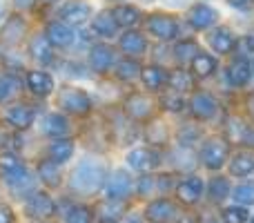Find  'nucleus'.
<instances>
[{
  "mask_svg": "<svg viewBox=\"0 0 254 223\" xmlns=\"http://www.w3.org/2000/svg\"><path fill=\"white\" fill-rule=\"evenodd\" d=\"M29 52H31V58L38 63H52L54 61V52H52V43H49L45 36H34L29 43Z\"/></svg>",
  "mask_w": 254,
  "mask_h": 223,
  "instance_id": "nucleus-25",
  "label": "nucleus"
},
{
  "mask_svg": "<svg viewBox=\"0 0 254 223\" xmlns=\"http://www.w3.org/2000/svg\"><path fill=\"white\" fill-rule=\"evenodd\" d=\"M27 87L36 96H49L54 92V78L47 72H29L27 74Z\"/></svg>",
  "mask_w": 254,
  "mask_h": 223,
  "instance_id": "nucleus-15",
  "label": "nucleus"
},
{
  "mask_svg": "<svg viewBox=\"0 0 254 223\" xmlns=\"http://www.w3.org/2000/svg\"><path fill=\"white\" fill-rule=\"evenodd\" d=\"M125 110L134 121H145L152 114V101L147 96H143V94H134V96L127 98Z\"/></svg>",
  "mask_w": 254,
  "mask_h": 223,
  "instance_id": "nucleus-17",
  "label": "nucleus"
},
{
  "mask_svg": "<svg viewBox=\"0 0 254 223\" xmlns=\"http://www.w3.org/2000/svg\"><path fill=\"white\" fill-rule=\"evenodd\" d=\"M134 190V181L129 179L125 170H116L110 179L105 181V197L110 201H125Z\"/></svg>",
  "mask_w": 254,
  "mask_h": 223,
  "instance_id": "nucleus-5",
  "label": "nucleus"
},
{
  "mask_svg": "<svg viewBox=\"0 0 254 223\" xmlns=\"http://www.w3.org/2000/svg\"><path fill=\"white\" fill-rule=\"evenodd\" d=\"M234 9H241V11H248V9L254 7V0H228Z\"/></svg>",
  "mask_w": 254,
  "mask_h": 223,
  "instance_id": "nucleus-45",
  "label": "nucleus"
},
{
  "mask_svg": "<svg viewBox=\"0 0 254 223\" xmlns=\"http://www.w3.org/2000/svg\"><path fill=\"white\" fill-rule=\"evenodd\" d=\"M0 176L7 181L9 188H25L29 185V172L20 163V158L9 152L0 154Z\"/></svg>",
  "mask_w": 254,
  "mask_h": 223,
  "instance_id": "nucleus-2",
  "label": "nucleus"
},
{
  "mask_svg": "<svg viewBox=\"0 0 254 223\" xmlns=\"http://www.w3.org/2000/svg\"><path fill=\"white\" fill-rule=\"evenodd\" d=\"M145 217L152 223H170L179 217V208H176L170 199H156V201H152L147 206Z\"/></svg>",
  "mask_w": 254,
  "mask_h": 223,
  "instance_id": "nucleus-7",
  "label": "nucleus"
},
{
  "mask_svg": "<svg viewBox=\"0 0 254 223\" xmlns=\"http://www.w3.org/2000/svg\"><path fill=\"white\" fill-rule=\"evenodd\" d=\"M112 70H114L116 78H121V80H134L136 76H140V67L134 58H125L121 63H114Z\"/></svg>",
  "mask_w": 254,
  "mask_h": 223,
  "instance_id": "nucleus-34",
  "label": "nucleus"
},
{
  "mask_svg": "<svg viewBox=\"0 0 254 223\" xmlns=\"http://www.w3.org/2000/svg\"><path fill=\"white\" fill-rule=\"evenodd\" d=\"M167 2H172V4H181L183 0H167Z\"/></svg>",
  "mask_w": 254,
  "mask_h": 223,
  "instance_id": "nucleus-50",
  "label": "nucleus"
},
{
  "mask_svg": "<svg viewBox=\"0 0 254 223\" xmlns=\"http://www.w3.org/2000/svg\"><path fill=\"white\" fill-rule=\"evenodd\" d=\"M216 20H219L216 9H212L210 4H205V2L194 4V7L188 11V22L194 27V29H198V31L210 29L212 25H216Z\"/></svg>",
  "mask_w": 254,
  "mask_h": 223,
  "instance_id": "nucleus-6",
  "label": "nucleus"
},
{
  "mask_svg": "<svg viewBox=\"0 0 254 223\" xmlns=\"http://www.w3.org/2000/svg\"><path fill=\"white\" fill-rule=\"evenodd\" d=\"M38 176L40 181H43L45 185H49V188H56L58 183H61V165L54 161H43L38 167Z\"/></svg>",
  "mask_w": 254,
  "mask_h": 223,
  "instance_id": "nucleus-31",
  "label": "nucleus"
},
{
  "mask_svg": "<svg viewBox=\"0 0 254 223\" xmlns=\"http://www.w3.org/2000/svg\"><path fill=\"white\" fill-rule=\"evenodd\" d=\"M25 20H22L20 16H9V22L7 27L2 29V34H0V38L4 40V43H18V40H22V36H25Z\"/></svg>",
  "mask_w": 254,
  "mask_h": 223,
  "instance_id": "nucleus-28",
  "label": "nucleus"
},
{
  "mask_svg": "<svg viewBox=\"0 0 254 223\" xmlns=\"http://www.w3.org/2000/svg\"><path fill=\"white\" fill-rule=\"evenodd\" d=\"M254 172V152H239L230 161V174L232 176H250Z\"/></svg>",
  "mask_w": 254,
  "mask_h": 223,
  "instance_id": "nucleus-24",
  "label": "nucleus"
},
{
  "mask_svg": "<svg viewBox=\"0 0 254 223\" xmlns=\"http://www.w3.org/2000/svg\"><path fill=\"white\" fill-rule=\"evenodd\" d=\"M174 52H176V56H179L181 61H192V58L198 54V47H196L194 40H183V43L176 45Z\"/></svg>",
  "mask_w": 254,
  "mask_h": 223,
  "instance_id": "nucleus-39",
  "label": "nucleus"
},
{
  "mask_svg": "<svg viewBox=\"0 0 254 223\" xmlns=\"http://www.w3.org/2000/svg\"><path fill=\"white\" fill-rule=\"evenodd\" d=\"M234 47L239 49V54H241V58H246V56H252L254 54V36L252 34H248V36H241V40H239Z\"/></svg>",
  "mask_w": 254,
  "mask_h": 223,
  "instance_id": "nucleus-41",
  "label": "nucleus"
},
{
  "mask_svg": "<svg viewBox=\"0 0 254 223\" xmlns=\"http://www.w3.org/2000/svg\"><path fill=\"white\" fill-rule=\"evenodd\" d=\"M147 29L158 40H174L179 36V25L170 16H152L147 20Z\"/></svg>",
  "mask_w": 254,
  "mask_h": 223,
  "instance_id": "nucleus-11",
  "label": "nucleus"
},
{
  "mask_svg": "<svg viewBox=\"0 0 254 223\" xmlns=\"http://www.w3.org/2000/svg\"><path fill=\"white\" fill-rule=\"evenodd\" d=\"M154 185H156V179H154V176H140L138 183H136V190H138L140 197H152Z\"/></svg>",
  "mask_w": 254,
  "mask_h": 223,
  "instance_id": "nucleus-42",
  "label": "nucleus"
},
{
  "mask_svg": "<svg viewBox=\"0 0 254 223\" xmlns=\"http://www.w3.org/2000/svg\"><path fill=\"white\" fill-rule=\"evenodd\" d=\"M250 74H252V67L248 65L246 58H237V61L228 67V80L232 87H243V85L250 80Z\"/></svg>",
  "mask_w": 254,
  "mask_h": 223,
  "instance_id": "nucleus-22",
  "label": "nucleus"
},
{
  "mask_svg": "<svg viewBox=\"0 0 254 223\" xmlns=\"http://www.w3.org/2000/svg\"><path fill=\"white\" fill-rule=\"evenodd\" d=\"M143 2H154V0H143Z\"/></svg>",
  "mask_w": 254,
  "mask_h": 223,
  "instance_id": "nucleus-52",
  "label": "nucleus"
},
{
  "mask_svg": "<svg viewBox=\"0 0 254 223\" xmlns=\"http://www.w3.org/2000/svg\"><path fill=\"white\" fill-rule=\"evenodd\" d=\"M140 78H143V85L152 92H158L161 87L167 85V72L158 65H149L145 70H140Z\"/></svg>",
  "mask_w": 254,
  "mask_h": 223,
  "instance_id": "nucleus-21",
  "label": "nucleus"
},
{
  "mask_svg": "<svg viewBox=\"0 0 254 223\" xmlns=\"http://www.w3.org/2000/svg\"><path fill=\"white\" fill-rule=\"evenodd\" d=\"M216 70V58L210 54H196L192 58V72L196 76H212Z\"/></svg>",
  "mask_w": 254,
  "mask_h": 223,
  "instance_id": "nucleus-33",
  "label": "nucleus"
},
{
  "mask_svg": "<svg viewBox=\"0 0 254 223\" xmlns=\"http://www.w3.org/2000/svg\"><path fill=\"white\" fill-rule=\"evenodd\" d=\"M179 223H201L196 215H181L179 217Z\"/></svg>",
  "mask_w": 254,
  "mask_h": 223,
  "instance_id": "nucleus-47",
  "label": "nucleus"
},
{
  "mask_svg": "<svg viewBox=\"0 0 254 223\" xmlns=\"http://www.w3.org/2000/svg\"><path fill=\"white\" fill-rule=\"evenodd\" d=\"M105 183V165L96 158H85L71 172L69 185L78 194H94Z\"/></svg>",
  "mask_w": 254,
  "mask_h": 223,
  "instance_id": "nucleus-1",
  "label": "nucleus"
},
{
  "mask_svg": "<svg viewBox=\"0 0 254 223\" xmlns=\"http://www.w3.org/2000/svg\"><path fill=\"white\" fill-rule=\"evenodd\" d=\"M116 63V56H114V49L110 47V45H94L92 52H89V65H92L94 72H98V74H105V72H110L112 67H114Z\"/></svg>",
  "mask_w": 254,
  "mask_h": 223,
  "instance_id": "nucleus-12",
  "label": "nucleus"
},
{
  "mask_svg": "<svg viewBox=\"0 0 254 223\" xmlns=\"http://www.w3.org/2000/svg\"><path fill=\"white\" fill-rule=\"evenodd\" d=\"M38 223H45V221H38Z\"/></svg>",
  "mask_w": 254,
  "mask_h": 223,
  "instance_id": "nucleus-55",
  "label": "nucleus"
},
{
  "mask_svg": "<svg viewBox=\"0 0 254 223\" xmlns=\"http://www.w3.org/2000/svg\"><path fill=\"white\" fill-rule=\"evenodd\" d=\"M250 219V212L246 206H228L221 210V221L223 223H248Z\"/></svg>",
  "mask_w": 254,
  "mask_h": 223,
  "instance_id": "nucleus-35",
  "label": "nucleus"
},
{
  "mask_svg": "<svg viewBox=\"0 0 254 223\" xmlns=\"http://www.w3.org/2000/svg\"><path fill=\"white\" fill-rule=\"evenodd\" d=\"M13 4L20 9H31L36 4V0H13Z\"/></svg>",
  "mask_w": 254,
  "mask_h": 223,
  "instance_id": "nucleus-46",
  "label": "nucleus"
},
{
  "mask_svg": "<svg viewBox=\"0 0 254 223\" xmlns=\"http://www.w3.org/2000/svg\"><path fill=\"white\" fill-rule=\"evenodd\" d=\"M248 223H254V215L250 217V219H248Z\"/></svg>",
  "mask_w": 254,
  "mask_h": 223,
  "instance_id": "nucleus-51",
  "label": "nucleus"
},
{
  "mask_svg": "<svg viewBox=\"0 0 254 223\" xmlns=\"http://www.w3.org/2000/svg\"><path fill=\"white\" fill-rule=\"evenodd\" d=\"M167 85H170L172 92H179V94H185L192 89V76L183 70H176L172 74H167Z\"/></svg>",
  "mask_w": 254,
  "mask_h": 223,
  "instance_id": "nucleus-32",
  "label": "nucleus"
},
{
  "mask_svg": "<svg viewBox=\"0 0 254 223\" xmlns=\"http://www.w3.org/2000/svg\"><path fill=\"white\" fill-rule=\"evenodd\" d=\"M163 107H165L167 112H183V107H185V98H183V94H179V92H170V94H165L163 96Z\"/></svg>",
  "mask_w": 254,
  "mask_h": 223,
  "instance_id": "nucleus-38",
  "label": "nucleus"
},
{
  "mask_svg": "<svg viewBox=\"0 0 254 223\" xmlns=\"http://www.w3.org/2000/svg\"><path fill=\"white\" fill-rule=\"evenodd\" d=\"M4 118H7V123L13 125L16 130H27V127L34 123V110L27 105H13L7 110Z\"/></svg>",
  "mask_w": 254,
  "mask_h": 223,
  "instance_id": "nucleus-20",
  "label": "nucleus"
},
{
  "mask_svg": "<svg viewBox=\"0 0 254 223\" xmlns=\"http://www.w3.org/2000/svg\"><path fill=\"white\" fill-rule=\"evenodd\" d=\"M13 92V80L11 78H0V101L9 98Z\"/></svg>",
  "mask_w": 254,
  "mask_h": 223,
  "instance_id": "nucleus-43",
  "label": "nucleus"
},
{
  "mask_svg": "<svg viewBox=\"0 0 254 223\" xmlns=\"http://www.w3.org/2000/svg\"><path fill=\"white\" fill-rule=\"evenodd\" d=\"M25 215L31 219H47L54 215V201L49 194L45 192H34L29 197V201L25 203Z\"/></svg>",
  "mask_w": 254,
  "mask_h": 223,
  "instance_id": "nucleus-9",
  "label": "nucleus"
},
{
  "mask_svg": "<svg viewBox=\"0 0 254 223\" xmlns=\"http://www.w3.org/2000/svg\"><path fill=\"white\" fill-rule=\"evenodd\" d=\"M116 29H119V25H116L112 11H101L96 18H94V31H96L98 36L112 38V36H116Z\"/></svg>",
  "mask_w": 254,
  "mask_h": 223,
  "instance_id": "nucleus-30",
  "label": "nucleus"
},
{
  "mask_svg": "<svg viewBox=\"0 0 254 223\" xmlns=\"http://www.w3.org/2000/svg\"><path fill=\"white\" fill-rule=\"evenodd\" d=\"M0 223H13V212L9 206L0 203Z\"/></svg>",
  "mask_w": 254,
  "mask_h": 223,
  "instance_id": "nucleus-44",
  "label": "nucleus"
},
{
  "mask_svg": "<svg viewBox=\"0 0 254 223\" xmlns=\"http://www.w3.org/2000/svg\"><path fill=\"white\" fill-rule=\"evenodd\" d=\"M116 223H138V221H136V219H129V217H125V219H119Z\"/></svg>",
  "mask_w": 254,
  "mask_h": 223,
  "instance_id": "nucleus-49",
  "label": "nucleus"
},
{
  "mask_svg": "<svg viewBox=\"0 0 254 223\" xmlns=\"http://www.w3.org/2000/svg\"><path fill=\"white\" fill-rule=\"evenodd\" d=\"M230 181L223 179V176H214V179L210 181V185H207V197H210L212 203H223L225 199L230 197Z\"/></svg>",
  "mask_w": 254,
  "mask_h": 223,
  "instance_id": "nucleus-29",
  "label": "nucleus"
},
{
  "mask_svg": "<svg viewBox=\"0 0 254 223\" xmlns=\"http://www.w3.org/2000/svg\"><path fill=\"white\" fill-rule=\"evenodd\" d=\"M201 163L207 170H221L228 161V143L223 139H207L201 148Z\"/></svg>",
  "mask_w": 254,
  "mask_h": 223,
  "instance_id": "nucleus-4",
  "label": "nucleus"
},
{
  "mask_svg": "<svg viewBox=\"0 0 254 223\" xmlns=\"http://www.w3.org/2000/svg\"><path fill=\"white\" fill-rule=\"evenodd\" d=\"M121 49H123V54H127L129 58L143 56L145 49H147V40H145V36L138 34V31H127V34H123V38H121Z\"/></svg>",
  "mask_w": 254,
  "mask_h": 223,
  "instance_id": "nucleus-19",
  "label": "nucleus"
},
{
  "mask_svg": "<svg viewBox=\"0 0 254 223\" xmlns=\"http://www.w3.org/2000/svg\"><path fill=\"white\" fill-rule=\"evenodd\" d=\"M207 223H221V221H207Z\"/></svg>",
  "mask_w": 254,
  "mask_h": 223,
  "instance_id": "nucleus-53",
  "label": "nucleus"
},
{
  "mask_svg": "<svg viewBox=\"0 0 254 223\" xmlns=\"http://www.w3.org/2000/svg\"><path fill=\"white\" fill-rule=\"evenodd\" d=\"M210 45L216 54H230L234 49V45H237V38H234V34L228 27H219V29H214L210 34Z\"/></svg>",
  "mask_w": 254,
  "mask_h": 223,
  "instance_id": "nucleus-18",
  "label": "nucleus"
},
{
  "mask_svg": "<svg viewBox=\"0 0 254 223\" xmlns=\"http://www.w3.org/2000/svg\"><path fill=\"white\" fill-rule=\"evenodd\" d=\"M232 199L239 203V206H254V183L252 181H246V183L237 185V188L232 190Z\"/></svg>",
  "mask_w": 254,
  "mask_h": 223,
  "instance_id": "nucleus-36",
  "label": "nucleus"
},
{
  "mask_svg": "<svg viewBox=\"0 0 254 223\" xmlns=\"http://www.w3.org/2000/svg\"><path fill=\"white\" fill-rule=\"evenodd\" d=\"M58 103L67 114H74V116H85L92 110V101H89L87 92H83L78 87H63Z\"/></svg>",
  "mask_w": 254,
  "mask_h": 223,
  "instance_id": "nucleus-3",
  "label": "nucleus"
},
{
  "mask_svg": "<svg viewBox=\"0 0 254 223\" xmlns=\"http://www.w3.org/2000/svg\"><path fill=\"white\" fill-rule=\"evenodd\" d=\"M121 212H123V206L107 199L105 203L98 206V219L103 223H116V219H121Z\"/></svg>",
  "mask_w": 254,
  "mask_h": 223,
  "instance_id": "nucleus-37",
  "label": "nucleus"
},
{
  "mask_svg": "<svg viewBox=\"0 0 254 223\" xmlns=\"http://www.w3.org/2000/svg\"><path fill=\"white\" fill-rule=\"evenodd\" d=\"M112 16H114L119 27H131L140 20V11L134 4H116V7L112 9Z\"/></svg>",
  "mask_w": 254,
  "mask_h": 223,
  "instance_id": "nucleus-27",
  "label": "nucleus"
},
{
  "mask_svg": "<svg viewBox=\"0 0 254 223\" xmlns=\"http://www.w3.org/2000/svg\"><path fill=\"white\" fill-rule=\"evenodd\" d=\"M43 132L47 136H56V139H63V136L69 132V123L63 114H47L43 118Z\"/></svg>",
  "mask_w": 254,
  "mask_h": 223,
  "instance_id": "nucleus-23",
  "label": "nucleus"
},
{
  "mask_svg": "<svg viewBox=\"0 0 254 223\" xmlns=\"http://www.w3.org/2000/svg\"><path fill=\"white\" fill-rule=\"evenodd\" d=\"M252 72H254V65H252Z\"/></svg>",
  "mask_w": 254,
  "mask_h": 223,
  "instance_id": "nucleus-56",
  "label": "nucleus"
},
{
  "mask_svg": "<svg viewBox=\"0 0 254 223\" xmlns=\"http://www.w3.org/2000/svg\"><path fill=\"white\" fill-rule=\"evenodd\" d=\"M4 9H7V2L0 0V20H2V16H4Z\"/></svg>",
  "mask_w": 254,
  "mask_h": 223,
  "instance_id": "nucleus-48",
  "label": "nucleus"
},
{
  "mask_svg": "<svg viewBox=\"0 0 254 223\" xmlns=\"http://www.w3.org/2000/svg\"><path fill=\"white\" fill-rule=\"evenodd\" d=\"M89 16H92V7L85 2H71L67 7H63L61 11V18L65 25H85Z\"/></svg>",
  "mask_w": 254,
  "mask_h": 223,
  "instance_id": "nucleus-16",
  "label": "nucleus"
},
{
  "mask_svg": "<svg viewBox=\"0 0 254 223\" xmlns=\"http://www.w3.org/2000/svg\"><path fill=\"white\" fill-rule=\"evenodd\" d=\"M89 210L87 208H74V210H69L65 215V221L67 223H89Z\"/></svg>",
  "mask_w": 254,
  "mask_h": 223,
  "instance_id": "nucleus-40",
  "label": "nucleus"
},
{
  "mask_svg": "<svg viewBox=\"0 0 254 223\" xmlns=\"http://www.w3.org/2000/svg\"><path fill=\"white\" fill-rule=\"evenodd\" d=\"M45 38L52 43V47H69L74 43V31L69 25H65L63 20L58 22H49L47 31H45Z\"/></svg>",
  "mask_w": 254,
  "mask_h": 223,
  "instance_id": "nucleus-14",
  "label": "nucleus"
},
{
  "mask_svg": "<svg viewBox=\"0 0 254 223\" xmlns=\"http://www.w3.org/2000/svg\"><path fill=\"white\" fill-rule=\"evenodd\" d=\"M49 2H56V0H49Z\"/></svg>",
  "mask_w": 254,
  "mask_h": 223,
  "instance_id": "nucleus-54",
  "label": "nucleus"
},
{
  "mask_svg": "<svg viewBox=\"0 0 254 223\" xmlns=\"http://www.w3.org/2000/svg\"><path fill=\"white\" fill-rule=\"evenodd\" d=\"M203 188H205L203 179H198V176H188V179H183L179 185H176V197H179L181 203L194 206V203L201 201Z\"/></svg>",
  "mask_w": 254,
  "mask_h": 223,
  "instance_id": "nucleus-10",
  "label": "nucleus"
},
{
  "mask_svg": "<svg viewBox=\"0 0 254 223\" xmlns=\"http://www.w3.org/2000/svg\"><path fill=\"white\" fill-rule=\"evenodd\" d=\"M190 112H192L198 121H210V118H214L216 112H219V103L214 101L212 94L198 92V94H194L192 101H190Z\"/></svg>",
  "mask_w": 254,
  "mask_h": 223,
  "instance_id": "nucleus-8",
  "label": "nucleus"
},
{
  "mask_svg": "<svg viewBox=\"0 0 254 223\" xmlns=\"http://www.w3.org/2000/svg\"><path fill=\"white\" fill-rule=\"evenodd\" d=\"M47 154H49V161H54V163L61 165V163L69 161V158L74 156V143H71L69 139H58L49 145Z\"/></svg>",
  "mask_w": 254,
  "mask_h": 223,
  "instance_id": "nucleus-26",
  "label": "nucleus"
},
{
  "mask_svg": "<svg viewBox=\"0 0 254 223\" xmlns=\"http://www.w3.org/2000/svg\"><path fill=\"white\" fill-rule=\"evenodd\" d=\"M127 163L129 167H134L136 172H152L158 165V154L149 148H136L127 154Z\"/></svg>",
  "mask_w": 254,
  "mask_h": 223,
  "instance_id": "nucleus-13",
  "label": "nucleus"
}]
</instances>
